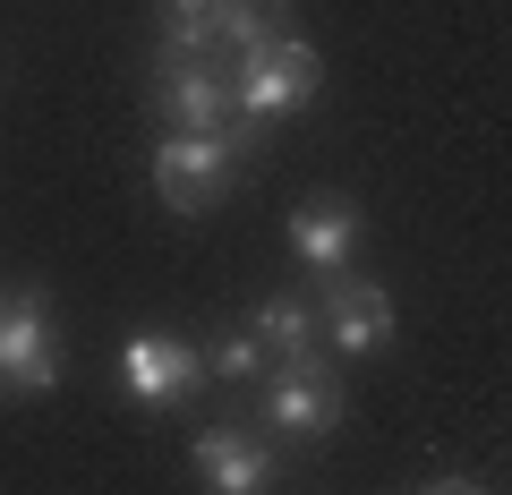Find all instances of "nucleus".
<instances>
[{
  "label": "nucleus",
  "instance_id": "3",
  "mask_svg": "<svg viewBox=\"0 0 512 495\" xmlns=\"http://www.w3.org/2000/svg\"><path fill=\"white\" fill-rule=\"evenodd\" d=\"M239 163H248V154H239L231 137H180V129H163V137H154V197H163L171 214H205V205H222L239 188Z\"/></svg>",
  "mask_w": 512,
  "mask_h": 495
},
{
  "label": "nucleus",
  "instance_id": "11",
  "mask_svg": "<svg viewBox=\"0 0 512 495\" xmlns=\"http://www.w3.org/2000/svg\"><path fill=\"white\" fill-rule=\"evenodd\" d=\"M214 9H222V0H163V69H180V60H214V69H222Z\"/></svg>",
  "mask_w": 512,
  "mask_h": 495
},
{
  "label": "nucleus",
  "instance_id": "7",
  "mask_svg": "<svg viewBox=\"0 0 512 495\" xmlns=\"http://www.w3.org/2000/svg\"><path fill=\"white\" fill-rule=\"evenodd\" d=\"M316 333H325L342 359H376L393 350V291L359 274H325L316 282Z\"/></svg>",
  "mask_w": 512,
  "mask_h": 495
},
{
  "label": "nucleus",
  "instance_id": "13",
  "mask_svg": "<svg viewBox=\"0 0 512 495\" xmlns=\"http://www.w3.org/2000/svg\"><path fill=\"white\" fill-rule=\"evenodd\" d=\"M427 495H487V487H478V478H436Z\"/></svg>",
  "mask_w": 512,
  "mask_h": 495
},
{
  "label": "nucleus",
  "instance_id": "1",
  "mask_svg": "<svg viewBox=\"0 0 512 495\" xmlns=\"http://www.w3.org/2000/svg\"><path fill=\"white\" fill-rule=\"evenodd\" d=\"M222 77H231L239 120H265V129H274V120H291V111L325 86V60H316V43L299 35V26H282V35H265L256 52L222 60Z\"/></svg>",
  "mask_w": 512,
  "mask_h": 495
},
{
  "label": "nucleus",
  "instance_id": "10",
  "mask_svg": "<svg viewBox=\"0 0 512 495\" xmlns=\"http://www.w3.org/2000/svg\"><path fill=\"white\" fill-rule=\"evenodd\" d=\"M248 333L274 350V359H308V350H325V333H316V299H299V291H265L256 316H248Z\"/></svg>",
  "mask_w": 512,
  "mask_h": 495
},
{
  "label": "nucleus",
  "instance_id": "2",
  "mask_svg": "<svg viewBox=\"0 0 512 495\" xmlns=\"http://www.w3.org/2000/svg\"><path fill=\"white\" fill-rule=\"evenodd\" d=\"M154 111H163L180 137H231L239 154L265 146V120H239L231 77H222L214 60H180V69H163V77H154Z\"/></svg>",
  "mask_w": 512,
  "mask_h": 495
},
{
  "label": "nucleus",
  "instance_id": "8",
  "mask_svg": "<svg viewBox=\"0 0 512 495\" xmlns=\"http://www.w3.org/2000/svg\"><path fill=\"white\" fill-rule=\"evenodd\" d=\"M188 470H197L205 495H265L274 487V453L256 436H239V427H205L197 453H188Z\"/></svg>",
  "mask_w": 512,
  "mask_h": 495
},
{
  "label": "nucleus",
  "instance_id": "6",
  "mask_svg": "<svg viewBox=\"0 0 512 495\" xmlns=\"http://www.w3.org/2000/svg\"><path fill=\"white\" fill-rule=\"evenodd\" d=\"M120 385L137 410H180L205 393V350L180 333H128L120 342Z\"/></svg>",
  "mask_w": 512,
  "mask_h": 495
},
{
  "label": "nucleus",
  "instance_id": "12",
  "mask_svg": "<svg viewBox=\"0 0 512 495\" xmlns=\"http://www.w3.org/2000/svg\"><path fill=\"white\" fill-rule=\"evenodd\" d=\"M256 367H265V342H256V333H222V342H205V385H248Z\"/></svg>",
  "mask_w": 512,
  "mask_h": 495
},
{
  "label": "nucleus",
  "instance_id": "5",
  "mask_svg": "<svg viewBox=\"0 0 512 495\" xmlns=\"http://www.w3.org/2000/svg\"><path fill=\"white\" fill-rule=\"evenodd\" d=\"M60 385V333H52V299L43 291H9L0 299V393H43Z\"/></svg>",
  "mask_w": 512,
  "mask_h": 495
},
{
  "label": "nucleus",
  "instance_id": "4",
  "mask_svg": "<svg viewBox=\"0 0 512 495\" xmlns=\"http://www.w3.org/2000/svg\"><path fill=\"white\" fill-rule=\"evenodd\" d=\"M342 367L325 359V350H308V359H274V376L256 385V410H265V427H282V436H333L342 427Z\"/></svg>",
  "mask_w": 512,
  "mask_h": 495
},
{
  "label": "nucleus",
  "instance_id": "9",
  "mask_svg": "<svg viewBox=\"0 0 512 495\" xmlns=\"http://www.w3.org/2000/svg\"><path fill=\"white\" fill-rule=\"evenodd\" d=\"M291 248H299V265H308L316 282H325V274H350V248H359V205H350V197L299 205V214H291Z\"/></svg>",
  "mask_w": 512,
  "mask_h": 495
},
{
  "label": "nucleus",
  "instance_id": "14",
  "mask_svg": "<svg viewBox=\"0 0 512 495\" xmlns=\"http://www.w3.org/2000/svg\"><path fill=\"white\" fill-rule=\"evenodd\" d=\"M0 299H9V291H0Z\"/></svg>",
  "mask_w": 512,
  "mask_h": 495
}]
</instances>
